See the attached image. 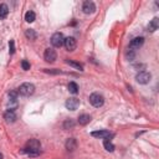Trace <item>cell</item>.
I'll list each match as a JSON object with an SVG mask.
<instances>
[{"instance_id": "5b68a950", "label": "cell", "mask_w": 159, "mask_h": 159, "mask_svg": "<svg viewBox=\"0 0 159 159\" xmlns=\"http://www.w3.org/2000/svg\"><path fill=\"white\" fill-rule=\"evenodd\" d=\"M65 106H66V108H67L69 111H76L77 108L80 107V99L76 98V97H71L69 99H66Z\"/></svg>"}, {"instance_id": "44dd1931", "label": "cell", "mask_w": 159, "mask_h": 159, "mask_svg": "<svg viewBox=\"0 0 159 159\" xmlns=\"http://www.w3.org/2000/svg\"><path fill=\"white\" fill-rule=\"evenodd\" d=\"M124 56H125V58H127L128 61H133L136 58V51H133V50H131V49H127Z\"/></svg>"}, {"instance_id": "9c48e42d", "label": "cell", "mask_w": 159, "mask_h": 159, "mask_svg": "<svg viewBox=\"0 0 159 159\" xmlns=\"http://www.w3.org/2000/svg\"><path fill=\"white\" fill-rule=\"evenodd\" d=\"M82 11L85 14H93L96 11V5L93 1H85L82 5Z\"/></svg>"}, {"instance_id": "7c38bea8", "label": "cell", "mask_w": 159, "mask_h": 159, "mask_svg": "<svg viewBox=\"0 0 159 159\" xmlns=\"http://www.w3.org/2000/svg\"><path fill=\"white\" fill-rule=\"evenodd\" d=\"M158 28H159V19H158V18H154L153 20L149 21L147 29H148L149 32H154L155 30H158Z\"/></svg>"}, {"instance_id": "ba28073f", "label": "cell", "mask_w": 159, "mask_h": 159, "mask_svg": "<svg viewBox=\"0 0 159 159\" xmlns=\"http://www.w3.org/2000/svg\"><path fill=\"white\" fill-rule=\"evenodd\" d=\"M63 45L67 51H75L77 47V43H76V40H75V37H66Z\"/></svg>"}, {"instance_id": "4316f807", "label": "cell", "mask_w": 159, "mask_h": 159, "mask_svg": "<svg viewBox=\"0 0 159 159\" xmlns=\"http://www.w3.org/2000/svg\"><path fill=\"white\" fill-rule=\"evenodd\" d=\"M9 52H10V55H13L14 52H15V43H14V40H10V43H9Z\"/></svg>"}, {"instance_id": "277c9868", "label": "cell", "mask_w": 159, "mask_h": 159, "mask_svg": "<svg viewBox=\"0 0 159 159\" xmlns=\"http://www.w3.org/2000/svg\"><path fill=\"white\" fill-rule=\"evenodd\" d=\"M143 44H144V37L137 36V37H134V39H132V40H131L128 49L133 50V51H136V50H139L142 46H143Z\"/></svg>"}, {"instance_id": "7a4b0ae2", "label": "cell", "mask_w": 159, "mask_h": 159, "mask_svg": "<svg viewBox=\"0 0 159 159\" xmlns=\"http://www.w3.org/2000/svg\"><path fill=\"white\" fill-rule=\"evenodd\" d=\"M90 103L96 108H99V107H102L103 103H105V97L102 95L97 93V92H95V93H92L90 96Z\"/></svg>"}, {"instance_id": "7402d4cb", "label": "cell", "mask_w": 159, "mask_h": 159, "mask_svg": "<svg viewBox=\"0 0 159 159\" xmlns=\"http://www.w3.org/2000/svg\"><path fill=\"white\" fill-rule=\"evenodd\" d=\"M36 19V15L34 11H28L26 14H25V20H26L28 22H34Z\"/></svg>"}, {"instance_id": "ffe728a7", "label": "cell", "mask_w": 159, "mask_h": 159, "mask_svg": "<svg viewBox=\"0 0 159 159\" xmlns=\"http://www.w3.org/2000/svg\"><path fill=\"white\" fill-rule=\"evenodd\" d=\"M69 91L72 95H77L78 93V85L76 82H70L69 83Z\"/></svg>"}, {"instance_id": "3957f363", "label": "cell", "mask_w": 159, "mask_h": 159, "mask_svg": "<svg viewBox=\"0 0 159 159\" xmlns=\"http://www.w3.org/2000/svg\"><path fill=\"white\" fill-rule=\"evenodd\" d=\"M150 80H152V75L148 71H140L136 76V81L138 83H140V85H147V83L150 82Z\"/></svg>"}, {"instance_id": "83f0119b", "label": "cell", "mask_w": 159, "mask_h": 159, "mask_svg": "<svg viewBox=\"0 0 159 159\" xmlns=\"http://www.w3.org/2000/svg\"><path fill=\"white\" fill-rule=\"evenodd\" d=\"M133 67H134L136 70H142V71H143L144 67H146V65L144 63H134V65H133Z\"/></svg>"}, {"instance_id": "8fae6325", "label": "cell", "mask_w": 159, "mask_h": 159, "mask_svg": "<svg viewBox=\"0 0 159 159\" xmlns=\"http://www.w3.org/2000/svg\"><path fill=\"white\" fill-rule=\"evenodd\" d=\"M4 119H5L7 123H14V122L16 121V114H15V112L7 110V111L4 113Z\"/></svg>"}, {"instance_id": "5bb4252c", "label": "cell", "mask_w": 159, "mask_h": 159, "mask_svg": "<svg viewBox=\"0 0 159 159\" xmlns=\"http://www.w3.org/2000/svg\"><path fill=\"white\" fill-rule=\"evenodd\" d=\"M91 136L95 137V138H108V137H111L108 131H95V132L91 133Z\"/></svg>"}, {"instance_id": "4fadbf2b", "label": "cell", "mask_w": 159, "mask_h": 159, "mask_svg": "<svg viewBox=\"0 0 159 159\" xmlns=\"http://www.w3.org/2000/svg\"><path fill=\"white\" fill-rule=\"evenodd\" d=\"M24 153H26L31 158H36V157H39L41 154V150L40 149H32V148H26V147H25L24 148Z\"/></svg>"}, {"instance_id": "cb8c5ba5", "label": "cell", "mask_w": 159, "mask_h": 159, "mask_svg": "<svg viewBox=\"0 0 159 159\" xmlns=\"http://www.w3.org/2000/svg\"><path fill=\"white\" fill-rule=\"evenodd\" d=\"M7 95H9L10 102H18V95H19L18 91H10Z\"/></svg>"}, {"instance_id": "30bf717a", "label": "cell", "mask_w": 159, "mask_h": 159, "mask_svg": "<svg viewBox=\"0 0 159 159\" xmlns=\"http://www.w3.org/2000/svg\"><path fill=\"white\" fill-rule=\"evenodd\" d=\"M66 149L70 150V152H73L75 149L77 148V140L75 138H69L67 140H66Z\"/></svg>"}, {"instance_id": "d4e9b609", "label": "cell", "mask_w": 159, "mask_h": 159, "mask_svg": "<svg viewBox=\"0 0 159 159\" xmlns=\"http://www.w3.org/2000/svg\"><path fill=\"white\" fill-rule=\"evenodd\" d=\"M103 146H105V149L107 150V152H113V150H114V146H113V144H112L108 139H106V140H105Z\"/></svg>"}, {"instance_id": "f1b7e54d", "label": "cell", "mask_w": 159, "mask_h": 159, "mask_svg": "<svg viewBox=\"0 0 159 159\" xmlns=\"http://www.w3.org/2000/svg\"><path fill=\"white\" fill-rule=\"evenodd\" d=\"M0 159H3V154L1 153H0Z\"/></svg>"}, {"instance_id": "d6986e66", "label": "cell", "mask_w": 159, "mask_h": 159, "mask_svg": "<svg viewBox=\"0 0 159 159\" xmlns=\"http://www.w3.org/2000/svg\"><path fill=\"white\" fill-rule=\"evenodd\" d=\"M25 36H26L29 40H32V41L37 39L36 31H35V30H32V29H28L26 31H25Z\"/></svg>"}, {"instance_id": "8992f818", "label": "cell", "mask_w": 159, "mask_h": 159, "mask_svg": "<svg viewBox=\"0 0 159 159\" xmlns=\"http://www.w3.org/2000/svg\"><path fill=\"white\" fill-rule=\"evenodd\" d=\"M65 43V37L61 32H55V34L51 36V44L55 47H61Z\"/></svg>"}, {"instance_id": "6da1fadb", "label": "cell", "mask_w": 159, "mask_h": 159, "mask_svg": "<svg viewBox=\"0 0 159 159\" xmlns=\"http://www.w3.org/2000/svg\"><path fill=\"white\" fill-rule=\"evenodd\" d=\"M18 92L21 96H24V97H29V96H31L35 92V86L32 85V83H30V82H25V83H22V85L19 87Z\"/></svg>"}, {"instance_id": "484cf974", "label": "cell", "mask_w": 159, "mask_h": 159, "mask_svg": "<svg viewBox=\"0 0 159 159\" xmlns=\"http://www.w3.org/2000/svg\"><path fill=\"white\" fill-rule=\"evenodd\" d=\"M21 67H22V70L28 71V70H30V63H29L26 60H22V61H21Z\"/></svg>"}, {"instance_id": "603a6c76", "label": "cell", "mask_w": 159, "mask_h": 159, "mask_svg": "<svg viewBox=\"0 0 159 159\" xmlns=\"http://www.w3.org/2000/svg\"><path fill=\"white\" fill-rule=\"evenodd\" d=\"M75 127V121L73 119H66L63 122V129L69 131V129H72Z\"/></svg>"}, {"instance_id": "9a60e30c", "label": "cell", "mask_w": 159, "mask_h": 159, "mask_svg": "<svg viewBox=\"0 0 159 159\" xmlns=\"http://www.w3.org/2000/svg\"><path fill=\"white\" fill-rule=\"evenodd\" d=\"M41 143L37 139H30L26 143V148H32V149H40Z\"/></svg>"}, {"instance_id": "2e32d148", "label": "cell", "mask_w": 159, "mask_h": 159, "mask_svg": "<svg viewBox=\"0 0 159 159\" xmlns=\"http://www.w3.org/2000/svg\"><path fill=\"white\" fill-rule=\"evenodd\" d=\"M65 62L67 63V65H70V66H72L73 69H76V70H78V71H83V66L80 63V62H76V61H72V60H69V58H66L65 60Z\"/></svg>"}, {"instance_id": "e0dca14e", "label": "cell", "mask_w": 159, "mask_h": 159, "mask_svg": "<svg viewBox=\"0 0 159 159\" xmlns=\"http://www.w3.org/2000/svg\"><path fill=\"white\" fill-rule=\"evenodd\" d=\"M90 121H91V116L90 114H81L80 117H78V123L81 124V125H86V124H88L90 123Z\"/></svg>"}, {"instance_id": "ac0fdd59", "label": "cell", "mask_w": 159, "mask_h": 159, "mask_svg": "<svg viewBox=\"0 0 159 159\" xmlns=\"http://www.w3.org/2000/svg\"><path fill=\"white\" fill-rule=\"evenodd\" d=\"M9 14V7L6 4H0V19H5Z\"/></svg>"}, {"instance_id": "52a82bcc", "label": "cell", "mask_w": 159, "mask_h": 159, "mask_svg": "<svg viewBox=\"0 0 159 159\" xmlns=\"http://www.w3.org/2000/svg\"><path fill=\"white\" fill-rule=\"evenodd\" d=\"M44 58H45V61L46 62H50V63H52L56 61V58H57V54L54 49H46L45 50V52H44Z\"/></svg>"}]
</instances>
